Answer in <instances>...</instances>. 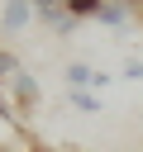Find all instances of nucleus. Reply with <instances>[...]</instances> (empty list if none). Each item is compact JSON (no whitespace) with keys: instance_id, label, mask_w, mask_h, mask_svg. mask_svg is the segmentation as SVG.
Listing matches in <instances>:
<instances>
[{"instance_id":"nucleus-1","label":"nucleus","mask_w":143,"mask_h":152,"mask_svg":"<svg viewBox=\"0 0 143 152\" xmlns=\"http://www.w3.org/2000/svg\"><path fill=\"white\" fill-rule=\"evenodd\" d=\"M33 19H38L48 33H57V38H67V33L81 28V19L67 10V0H33Z\"/></svg>"},{"instance_id":"nucleus-2","label":"nucleus","mask_w":143,"mask_h":152,"mask_svg":"<svg viewBox=\"0 0 143 152\" xmlns=\"http://www.w3.org/2000/svg\"><path fill=\"white\" fill-rule=\"evenodd\" d=\"M95 24H105V28H114V33H129V28L138 24V10H133L129 0H105L100 14H95Z\"/></svg>"},{"instance_id":"nucleus-3","label":"nucleus","mask_w":143,"mask_h":152,"mask_svg":"<svg viewBox=\"0 0 143 152\" xmlns=\"http://www.w3.org/2000/svg\"><path fill=\"white\" fill-rule=\"evenodd\" d=\"M29 24H33V0H5L0 28H5V33H24Z\"/></svg>"},{"instance_id":"nucleus-4","label":"nucleus","mask_w":143,"mask_h":152,"mask_svg":"<svg viewBox=\"0 0 143 152\" xmlns=\"http://www.w3.org/2000/svg\"><path fill=\"white\" fill-rule=\"evenodd\" d=\"M67 104L81 109V114H100V109H105V100H100L95 90H67Z\"/></svg>"},{"instance_id":"nucleus-5","label":"nucleus","mask_w":143,"mask_h":152,"mask_svg":"<svg viewBox=\"0 0 143 152\" xmlns=\"http://www.w3.org/2000/svg\"><path fill=\"white\" fill-rule=\"evenodd\" d=\"M119 76L124 81H143V57H124L119 62Z\"/></svg>"},{"instance_id":"nucleus-6","label":"nucleus","mask_w":143,"mask_h":152,"mask_svg":"<svg viewBox=\"0 0 143 152\" xmlns=\"http://www.w3.org/2000/svg\"><path fill=\"white\" fill-rule=\"evenodd\" d=\"M10 71H19V57H14V52H0V81H5Z\"/></svg>"}]
</instances>
